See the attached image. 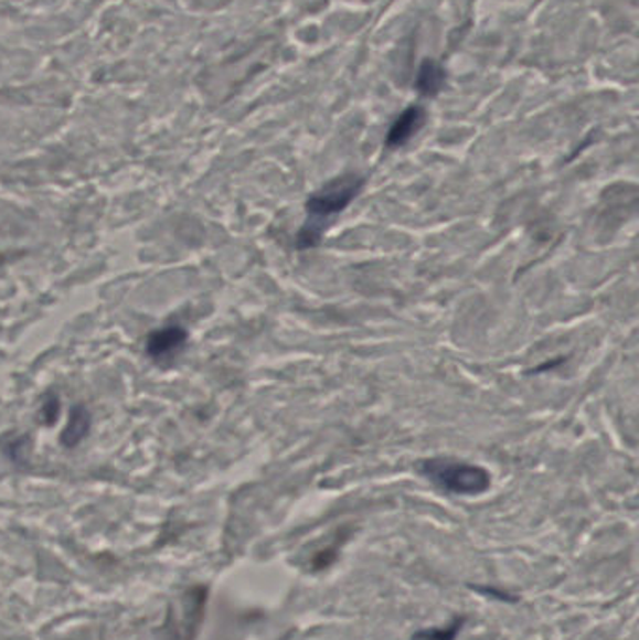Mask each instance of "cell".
<instances>
[{
	"mask_svg": "<svg viewBox=\"0 0 639 640\" xmlns=\"http://www.w3.org/2000/svg\"><path fill=\"white\" fill-rule=\"evenodd\" d=\"M88 431H90V413L79 405V407L72 408L68 424L61 433V442L66 448H75L83 438L87 437Z\"/></svg>",
	"mask_w": 639,
	"mask_h": 640,
	"instance_id": "5b68a950",
	"label": "cell"
},
{
	"mask_svg": "<svg viewBox=\"0 0 639 640\" xmlns=\"http://www.w3.org/2000/svg\"><path fill=\"white\" fill-rule=\"evenodd\" d=\"M445 81H447V75H445L441 64L428 58V61L423 62V66L416 75V90L424 96H435V94L441 93Z\"/></svg>",
	"mask_w": 639,
	"mask_h": 640,
	"instance_id": "8992f818",
	"label": "cell"
},
{
	"mask_svg": "<svg viewBox=\"0 0 639 640\" xmlns=\"http://www.w3.org/2000/svg\"><path fill=\"white\" fill-rule=\"evenodd\" d=\"M424 124H426L424 107L411 105L392 122L391 130L386 134V148L394 150V148L404 147L418 131L423 130Z\"/></svg>",
	"mask_w": 639,
	"mask_h": 640,
	"instance_id": "3957f363",
	"label": "cell"
},
{
	"mask_svg": "<svg viewBox=\"0 0 639 640\" xmlns=\"http://www.w3.org/2000/svg\"><path fill=\"white\" fill-rule=\"evenodd\" d=\"M58 408H61V403H58V399H56L55 395L47 397V401L44 403V407H42V418H44L45 424H55L56 418H58Z\"/></svg>",
	"mask_w": 639,
	"mask_h": 640,
	"instance_id": "52a82bcc",
	"label": "cell"
},
{
	"mask_svg": "<svg viewBox=\"0 0 639 640\" xmlns=\"http://www.w3.org/2000/svg\"><path fill=\"white\" fill-rule=\"evenodd\" d=\"M188 333L179 327L162 328L158 332L150 333L149 341H147V352L150 358H155L158 362L169 360L174 354L182 351V346L187 345Z\"/></svg>",
	"mask_w": 639,
	"mask_h": 640,
	"instance_id": "277c9868",
	"label": "cell"
},
{
	"mask_svg": "<svg viewBox=\"0 0 639 640\" xmlns=\"http://www.w3.org/2000/svg\"><path fill=\"white\" fill-rule=\"evenodd\" d=\"M423 472L435 486L454 494H480L491 486V476L486 468L450 459H428L420 465Z\"/></svg>",
	"mask_w": 639,
	"mask_h": 640,
	"instance_id": "7a4b0ae2",
	"label": "cell"
},
{
	"mask_svg": "<svg viewBox=\"0 0 639 640\" xmlns=\"http://www.w3.org/2000/svg\"><path fill=\"white\" fill-rule=\"evenodd\" d=\"M364 184L366 179L361 174L345 173L311 193L305 206L306 222L297 236L298 249L316 247L323 238L324 228L361 195Z\"/></svg>",
	"mask_w": 639,
	"mask_h": 640,
	"instance_id": "6da1fadb",
	"label": "cell"
}]
</instances>
